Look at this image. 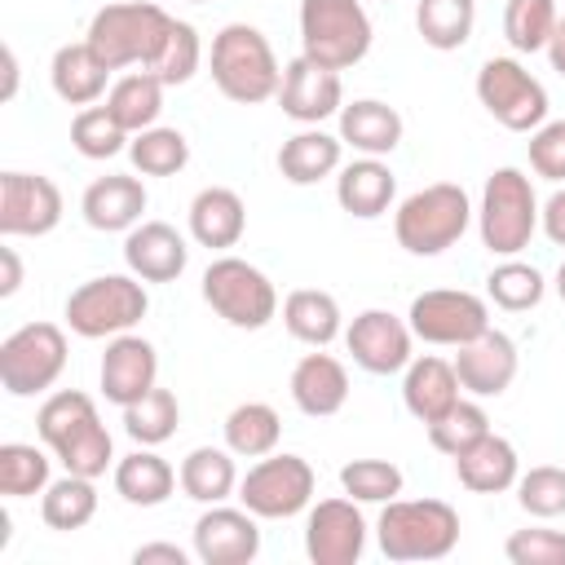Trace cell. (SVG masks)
<instances>
[{"mask_svg": "<svg viewBox=\"0 0 565 565\" xmlns=\"http://www.w3.org/2000/svg\"><path fill=\"white\" fill-rule=\"evenodd\" d=\"M35 433H40V441L62 459L66 472H79V477H93V481H97V477L110 468V459H115L110 433H106V424H102L93 397L79 393V388L53 393V397L40 406V415H35Z\"/></svg>", "mask_w": 565, "mask_h": 565, "instance_id": "1", "label": "cell"}, {"mask_svg": "<svg viewBox=\"0 0 565 565\" xmlns=\"http://www.w3.org/2000/svg\"><path fill=\"white\" fill-rule=\"evenodd\" d=\"M207 66H212V84L221 88V97H230L234 106H256V102H269L278 97V84H282V66L265 40L260 26L252 22H230L212 35V53H207Z\"/></svg>", "mask_w": 565, "mask_h": 565, "instance_id": "2", "label": "cell"}, {"mask_svg": "<svg viewBox=\"0 0 565 565\" xmlns=\"http://www.w3.org/2000/svg\"><path fill=\"white\" fill-rule=\"evenodd\" d=\"M172 31V13H163L150 0H119V4H102L88 22L84 44L97 53V62L106 71H124V66H141L150 71L163 40Z\"/></svg>", "mask_w": 565, "mask_h": 565, "instance_id": "3", "label": "cell"}, {"mask_svg": "<svg viewBox=\"0 0 565 565\" xmlns=\"http://www.w3.org/2000/svg\"><path fill=\"white\" fill-rule=\"evenodd\" d=\"M375 539L388 561H441L459 543V512L446 499H388Z\"/></svg>", "mask_w": 565, "mask_h": 565, "instance_id": "4", "label": "cell"}, {"mask_svg": "<svg viewBox=\"0 0 565 565\" xmlns=\"http://www.w3.org/2000/svg\"><path fill=\"white\" fill-rule=\"evenodd\" d=\"M468 225H472V203H468V190L455 181H433L406 194L393 212L397 247H406L411 256H441L463 238Z\"/></svg>", "mask_w": 565, "mask_h": 565, "instance_id": "5", "label": "cell"}, {"mask_svg": "<svg viewBox=\"0 0 565 565\" xmlns=\"http://www.w3.org/2000/svg\"><path fill=\"white\" fill-rule=\"evenodd\" d=\"M477 230H481V247L490 256H516L530 247V238L539 230V199L521 168H494L486 177Z\"/></svg>", "mask_w": 565, "mask_h": 565, "instance_id": "6", "label": "cell"}, {"mask_svg": "<svg viewBox=\"0 0 565 565\" xmlns=\"http://www.w3.org/2000/svg\"><path fill=\"white\" fill-rule=\"evenodd\" d=\"M150 309V296L141 287L137 274H102L79 282L66 296V327L79 340H106V335H124L132 331Z\"/></svg>", "mask_w": 565, "mask_h": 565, "instance_id": "7", "label": "cell"}, {"mask_svg": "<svg viewBox=\"0 0 565 565\" xmlns=\"http://www.w3.org/2000/svg\"><path fill=\"white\" fill-rule=\"evenodd\" d=\"M300 53L331 71L358 66L371 53V18L362 0H300Z\"/></svg>", "mask_w": 565, "mask_h": 565, "instance_id": "8", "label": "cell"}, {"mask_svg": "<svg viewBox=\"0 0 565 565\" xmlns=\"http://www.w3.org/2000/svg\"><path fill=\"white\" fill-rule=\"evenodd\" d=\"M203 300L212 305V313H221L238 331H260L278 313L274 282L243 256H216L203 269Z\"/></svg>", "mask_w": 565, "mask_h": 565, "instance_id": "9", "label": "cell"}, {"mask_svg": "<svg viewBox=\"0 0 565 565\" xmlns=\"http://www.w3.org/2000/svg\"><path fill=\"white\" fill-rule=\"evenodd\" d=\"M66 371V331L57 322H26L0 340V384L9 397H35Z\"/></svg>", "mask_w": 565, "mask_h": 565, "instance_id": "10", "label": "cell"}, {"mask_svg": "<svg viewBox=\"0 0 565 565\" xmlns=\"http://www.w3.org/2000/svg\"><path fill=\"white\" fill-rule=\"evenodd\" d=\"M477 102L508 132H534L547 119V88L516 57L481 62V71H477Z\"/></svg>", "mask_w": 565, "mask_h": 565, "instance_id": "11", "label": "cell"}, {"mask_svg": "<svg viewBox=\"0 0 565 565\" xmlns=\"http://www.w3.org/2000/svg\"><path fill=\"white\" fill-rule=\"evenodd\" d=\"M313 486H318V477H313L309 459H300V455H265L238 481V499L260 521H287V516L309 508Z\"/></svg>", "mask_w": 565, "mask_h": 565, "instance_id": "12", "label": "cell"}, {"mask_svg": "<svg viewBox=\"0 0 565 565\" xmlns=\"http://www.w3.org/2000/svg\"><path fill=\"white\" fill-rule=\"evenodd\" d=\"M406 322H411L415 340L459 349V344L477 340L481 331H490V309H486V300L472 296V291L433 287V291H419V296L411 300Z\"/></svg>", "mask_w": 565, "mask_h": 565, "instance_id": "13", "label": "cell"}, {"mask_svg": "<svg viewBox=\"0 0 565 565\" xmlns=\"http://www.w3.org/2000/svg\"><path fill=\"white\" fill-rule=\"evenodd\" d=\"M62 221V190L40 172H4L0 177V234L4 238H40Z\"/></svg>", "mask_w": 565, "mask_h": 565, "instance_id": "14", "label": "cell"}, {"mask_svg": "<svg viewBox=\"0 0 565 565\" xmlns=\"http://www.w3.org/2000/svg\"><path fill=\"white\" fill-rule=\"evenodd\" d=\"M411 322L388 313V309H362L349 327H344V349L353 353V362L371 375H393V371H406V362L415 358L411 353Z\"/></svg>", "mask_w": 565, "mask_h": 565, "instance_id": "15", "label": "cell"}, {"mask_svg": "<svg viewBox=\"0 0 565 565\" xmlns=\"http://www.w3.org/2000/svg\"><path fill=\"white\" fill-rule=\"evenodd\" d=\"M366 547V521L358 499H322L305 521V556L313 565H353Z\"/></svg>", "mask_w": 565, "mask_h": 565, "instance_id": "16", "label": "cell"}, {"mask_svg": "<svg viewBox=\"0 0 565 565\" xmlns=\"http://www.w3.org/2000/svg\"><path fill=\"white\" fill-rule=\"evenodd\" d=\"M278 106L287 119L313 128L331 115H340L344 106V84H340V71L331 66H318L313 57H291L282 66V84H278Z\"/></svg>", "mask_w": 565, "mask_h": 565, "instance_id": "17", "label": "cell"}, {"mask_svg": "<svg viewBox=\"0 0 565 565\" xmlns=\"http://www.w3.org/2000/svg\"><path fill=\"white\" fill-rule=\"evenodd\" d=\"M260 516L247 508H221L207 503V512L194 521V556L203 565H247L260 552Z\"/></svg>", "mask_w": 565, "mask_h": 565, "instance_id": "18", "label": "cell"}, {"mask_svg": "<svg viewBox=\"0 0 565 565\" xmlns=\"http://www.w3.org/2000/svg\"><path fill=\"white\" fill-rule=\"evenodd\" d=\"M154 384H159V353H154V344L132 335V331L110 335V344L102 353V393H106V402H115L124 411L137 397H146Z\"/></svg>", "mask_w": 565, "mask_h": 565, "instance_id": "19", "label": "cell"}, {"mask_svg": "<svg viewBox=\"0 0 565 565\" xmlns=\"http://www.w3.org/2000/svg\"><path fill=\"white\" fill-rule=\"evenodd\" d=\"M516 366H521V358H516L512 335H503L494 327L481 331L477 340L459 344V353H455V375H459L463 393H472V397L508 393V384L516 380Z\"/></svg>", "mask_w": 565, "mask_h": 565, "instance_id": "20", "label": "cell"}, {"mask_svg": "<svg viewBox=\"0 0 565 565\" xmlns=\"http://www.w3.org/2000/svg\"><path fill=\"white\" fill-rule=\"evenodd\" d=\"M124 260H128V274H137L141 282H172L185 274L190 247L168 221H141L124 238Z\"/></svg>", "mask_w": 565, "mask_h": 565, "instance_id": "21", "label": "cell"}, {"mask_svg": "<svg viewBox=\"0 0 565 565\" xmlns=\"http://www.w3.org/2000/svg\"><path fill=\"white\" fill-rule=\"evenodd\" d=\"M287 388H291V402H296L300 415L327 419V415H335V411L349 402V371H344V362L331 358V353H305V358L291 366Z\"/></svg>", "mask_w": 565, "mask_h": 565, "instance_id": "22", "label": "cell"}, {"mask_svg": "<svg viewBox=\"0 0 565 565\" xmlns=\"http://www.w3.org/2000/svg\"><path fill=\"white\" fill-rule=\"evenodd\" d=\"M79 212L93 230L102 234H119V230H132L141 225V212H146V185L128 172H110V177H97L84 199H79Z\"/></svg>", "mask_w": 565, "mask_h": 565, "instance_id": "23", "label": "cell"}, {"mask_svg": "<svg viewBox=\"0 0 565 565\" xmlns=\"http://www.w3.org/2000/svg\"><path fill=\"white\" fill-rule=\"evenodd\" d=\"M463 384L455 375V362L437 358V353H424V358H411L406 362V375H402V402L406 411L419 419V424H433L437 415H446L455 402H459Z\"/></svg>", "mask_w": 565, "mask_h": 565, "instance_id": "24", "label": "cell"}, {"mask_svg": "<svg viewBox=\"0 0 565 565\" xmlns=\"http://www.w3.org/2000/svg\"><path fill=\"white\" fill-rule=\"evenodd\" d=\"M455 477L463 490L472 494H503L516 486L521 463H516V446L499 433H486L481 441H472L468 450L455 455Z\"/></svg>", "mask_w": 565, "mask_h": 565, "instance_id": "25", "label": "cell"}, {"mask_svg": "<svg viewBox=\"0 0 565 565\" xmlns=\"http://www.w3.org/2000/svg\"><path fill=\"white\" fill-rule=\"evenodd\" d=\"M393 194H397V177H393V168L380 163L375 154H362V159L344 163L340 177H335V199H340V207H344L349 216H358V221L384 216V212L393 207Z\"/></svg>", "mask_w": 565, "mask_h": 565, "instance_id": "26", "label": "cell"}, {"mask_svg": "<svg viewBox=\"0 0 565 565\" xmlns=\"http://www.w3.org/2000/svg\"><path fill=\"white\" fill-rule=\"evenodd\" d=\"M247 230V207L230 185H207L190 203V238L207 252H225L243 238Z\"/></svg>", "mask_w": 565, "mask_h": 565, "instance_id": "27", "label": "cell"}, {"mask_svg": "<svg viewBox=\"0 0 565 565\" xmlns=\"http://www.w3.org/2000/svg\"><path fill=\"white\" fill-rule=\"evenodd\" d=\"M402 115L388 102L375 97H358L349 106H340V141L353 146L358 154H393L402 146Z\"/></svg>", "mask_w": 565, "mask_h": 565, "instance_id": "28", "label": "cell"}, {"mask_svg": "<svg viewBox=\"0 0 565 565\" xmlns=\"http://www.w3.org/2000/svg\"><path fill=\"white\" fill-rule=\"evenodd\" d=\"M177 486H181L177 468L163 455H154V446H137L115 463V494L132 508H159L172 499Z\"/></svg>", "mask_w": 565, "mask_h": 565, "instance_id": "29", "label": "cell"}, {"mask_svg": "<svg viewBox=\"0 0 565 565\" xmlns=\"http://www.w3.org/2000/svg\"><path fill=\"white\" fill-rule=\"evenodd\" d=\"M340 154H344V141L331 137V132H322V128L313 124V128H300L296 137L282 141V150H278V172H282V181H291V185H318L322 177L340 172Z\"/></svg>", "mask_w": 565, "mask_h": 565, "instance_id": "30", "label": "cell"}, {"mask_svg": "<svg viewBox=\"0 0 565 565\" xmlns=\"http://www.w3.org/2000/svg\"><path fill=\"white\" fill-rule=\"evenodd\" d=\"M181 490L194 503H225L238 490V468H234V450L230 446H194L181 468Z\"/></svg>", "mask_w": 565, "mask_h": 565, "instance_id": "31", "label": "cell"}, {"mask_svg": "<svg viewBox=\"0 0 565 565\" xmlns=\"http://www.w3.org/2000/svg\"><path fill=\"white\" fill-rule=\"evenodd\" d=\"M49 79H53V93H57L66 106H93V102L106 93L110 71L97 62V53H93L88 44H62V49L53 53Z\"/></svg>", "mask_w": 565, "mask_h": 565, "instance_id": "32", "label": "cell"}, {"mask_svg": "<svg viewBox=\"0 0 565 565\" xmlns=\"http://www.w3.org/2000/svg\"><path fill=\"white\" fill-rule=\"evenodd\" d=\"M282 327L300 340V344H313V349H327L344 322H340V305L331 291H318V287H296L287 300H282Z\"/></svg>", "mask_w": 565, "mask_h": 565, "instance_id": "33", "label": "cell"}, {"mask_svg": "<svg viewBox=\"0 0 565 565\" xmlns=\"http://www.w3.org/2000/svg\"><path fill=\"white\" fill-rule=\"evenodd\" d=\"M163 79L154 75V71H128V75H119L115 84H110V93H106V110L128 128V132H146V128H154V119H159V110H163Z\"/></svg>", "mask_w": 565, "mask_h": 565, "instance_id": "34", "label": "cell"}, {"mask_svg": "<svg viewBox=\"0 0 565 565\" xmlns=\"http://www.w3.org/2000/svg\"><path fill=\"white\" fill-rule=\"evenodd\" d=\"M477 22V0H419L415 4V31L428 49L450 53L472 40Z\"/></svg>", "mask_w": 565, "mask_h": 565, "instance_id": "35", "label": "cell"}, {"mask_svg": "<svg viewBox=\"0 0 565 565\" xmlns=\"http://www.w3.org/2000/svg\"><path fill=\"white\" fill-rule=\"evenodd\" d=\"M282 437V419L269 402H243L225 415V446L238 455V459H265L274 455Z\"/></svg>", "mask_w": 565, "mask_h": 565, "instance_id": "36", "label": "cell"}, {"mask_svg": "<svg viewBox=\"0 0 565 565\" xmlns=\"http://www.w3.org/2000/svg\"><path fill=\"white\" fill-rule=\"evenodd\" d=\"M40 516L49 530H84L93 516H97V486L93 477H79V472H66L62 481H49L44 499H40Z\"/></svg>", "mask_w": 565, "mask_h": 565, "instance_id": "37", "label": "cell"}, {"mask_svg": "<svg viewBox=\"0 0 565 565\" xmlns=\"http://www.w3.org/2000/svg\"><path fill=\"white\" fill-rule=\"evenodd\" d=\"M128 159L141 177H177L185 163H190V141L181 128H146V132H132L128 141Z\"/></svg>", "mask_w": 565, "mask_h": 565, "instance_id": "38", "label": "cell"}, {"mask_svg": "<svg viewBox=\"0 0 565 565\" xmlns=\"http://www.w3.org/2000/svg\"><path fill=\"white\" fill-rule=\"evenodd\" d=\"M181 424V402L172 388H150L146 397H137L132 406H124V433L137 446H163Z\"/></svg>", "mask_w": 565, "mask_h": 565, "instance_id": "39", "label": "cell"}, {"mask_svg": "<svg viewBox=\"0 0 565 565\" xmlns=\"http://www.w3.org/2000/svg\"><path fill=\"white\" fill-rule=\"evenodd\" d=\"M543 291H547L543 274H539L534 265H525V260H512V256H503V265H494V269L486 274V296H490L499 309H508V313L534 309V305L543 300Z\"/></svg>", "mask_w": 565, "mask_h": 565, "instance_id": "40", "label": "cell"}, {"mask_svg": "<svg viewBox=\"0 0 565 565\" xmlns=\"http://www.w3.org/2000/svg\"><path fill=\"white\" fill-rule=\"evenodd\" d=\"M132 132L106 110V106H79V115L71 119V146L84 159H115L119 150H128Z\"/></svg>", "mask_w": 565, "mask_h": 565, "instance_id": "41", "label": "cell"}, {"mask_svg": "<svg viewBox=\"0 0 565 565\" xmlns=\"http://www.w3.org/2000/svg\"><path fill=\"white\" fill-rule=\"evenodd\" d=\"M49 490V455L26 441H4L0 446V494L4 499H26Z\"/></svg>", "mask_w": 565, "mask_h": 565, "instance_id": "42", "label": "cell"}, {"mask_svg": "<svg viewBox=\"0 0 565 565\" xmlns=\"http://www.w3.org/2000/svg\"><path fill=\"white\" fill-rule=\"evenodd\" d=\"M556 0H508L503 4V35L516 53H539L547 49L556 31Z\"/></svg>", "mask_w": 565, "mask_h": 565, "instance_id": "43", "label": "cell"}, {"mask_svg": "<svg viewBox=\"0 0 565 565\" xmlns=\"http://www.w3.org/2000/svg\"><path fill=\"white\" fill-rule=\"evenodd\" d=\"M490 433V415L477 406V402H455L446 415H437L433 424H428V441H433V450H441V455H459V450H468L472 441H481Z\"/></svg>", "mask_w": 565, "mask_h": 565, "instance_id": "44", "label": "cell"}, {"mask_svg": "<svg viewBox=\"0 0 565 565\" xmlns=\"http://www.w3.org/2000/svg\"><path fill=\"white\" fill-rule=\"evenodd\" d=\"M340 486L358 503H388L402 494V468L388 459H353L340 468Z\"/></svg>", "mask_w": 565, "mask_h": 565, "instance_id": "45", "label": "cell"}, {"mask_svg": "<svg viewBox=\"0 0 565 565\" xmlns=\"http://www.w3.org/2000/svg\"><path fill=\"white\" fill-rule=\"evenodd\" d=\"M516 503L530 512V516H565V468L556 463H539L530 472L516 477Z\"/></svg>", "mask_w": 565, "mask_h": 565, "instance_id": "46", "label": "cell"}, {"mask_svg": "<svg viewBox=\"0 0 565 565\" xmlns=\"http://www.w3.org/2000/svg\"><path fill=\"white\" fill-rule=\"evenodd\" d=\"M199 62H203V40H199V31H194L190 22H177V18H172V31H168V40H163V49H159V57H154L150 71H154L163 84H185V79H194Z\"/></svg>", "mask_w": 565, "mask_h": 565, "instance_id": "47", "label": "cell"}, {"mask_svg": "<svg viewBox=\"0 0 565 565\" xmlns=\"http://www.w3.org/2000/svg\"><path fill=\"white\" fill-rule=\"evenodd\" d=\"M512 565H565V534L561 530H512L503 543Z\"/></svg>", "mask_w": 565, "mask_h": 565, "instance_id": "48", "label": "cell"}, {"mask_svg": "<svg viewBox=\"0 0 565 565\" xmlns=\"http://www.w3.org/2000/svg\"><path fill=\"white\" fill-rule=\"evenodd\" d=\"M530 168L543 181H565V119L539 124L530 132Z\"/></svg>", "mask_w": 565, "mask_h": 565, "instance_id": "49", "label": "cell"}, {"mask_svg": "<svg viewBox=\"0 0 565 565\" xmlns=\"http://www.w3.org/2000/svg\"><path fill=\"white\" fill-rule=\"evenodd\" d=\"M539 225H543V234H547L556 247H565V185L539 207Z\"/></svg>", "mask_w": 565, "mask_h": 565, "instance_id": "50", "label": "cell"}, {"mask_svg": "<svg viewBox=\"0 0 565 565\" xmlns=\"http://www.w3.org/2000/svg\"><path fill=\"white\" fill-rule=\"evenodd\" d=\"M132 561H137V565H154V561H163V565H185L190 556H185L177 543H141V547L132 552Z\"/></svg>", "mask_w": 565, "mask_h": 565, "instance_id": "51", "label": "cell"}, {"mask_svg": "<svg viewBox=\"0 0 565 565\" xmlns=\"http://www.w3.org/2000/svg\"><path fill=\"white\" fill-rule=\"evenodd\" d=\"M0 265H4V278H0V296H13L22 287V260L13 247H0Z\"/></svg>", "mask_w": 565, "mask_h": 565, "instance_id": "52", "label": "cell"}, {"mask_svg": "<svg viewBox=\"0 0 565 565\" xmlns=\"http://www.w3.org/2000/svg\"><path fill=\"white\" fill-rule=\"evenodd\" d=\"M547 57H552V71L565 75V13L556 18V31H552V40H547Z\"/></svg>", "mask_w": 565, "mask_h": 565, "instance_id": "53", "label": "cell"}, {"mask_svg": "<svg viewBox=\"0 0 565 565\" xmlns=\"http://www.w3.org/2000/svg\"><path fill=\"white\" fill-rule=\"evenodd\" d=\"M13 93H18V53L4 44V88H0V97L13 102Z\"/></svg>", "mask_w": 565, "mask_h": 565, "instance_id": "54", "label": "cell"}, {"mask_svg": "<svg viewBox=\"0 0 565 565\" xmlns=\"http://www.w3.org/2000/svg\"><path fill=\"white\" fill-rule=\"evenodd\" d=\"M556 296L565 300V260H561V269H556Z\"/></svg>", "mask_w": 565, "mask_h": 565, "instance_id": "55", "label": "cell"}, {"mask_svg": "<svg viewBox=\"0 0 565 565\" xmlns=\"http://www.w3.org/2000/svg\"><path fill=\"white\" fill-rule=\"evenodd\" d=\"M190 4H207V0H190Z\"/></svg>", "mask_w": 565, "mask_h": 565, "instance_id": "56", "label": "cell"}, {"mask_svg": "<svg viewBox=\"0 0 565 565\" xmlns=\"http://www.w3.org/2000/svg\"><path fill=\"white\" fill-rule=\"evenodd\" d=\"M384 4H388V0H384Z\"/></svg>", "mask_w": 565, "mask_h": 565, "instance_id": "57", "label": "cell"}]
</instances>
